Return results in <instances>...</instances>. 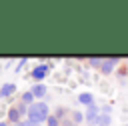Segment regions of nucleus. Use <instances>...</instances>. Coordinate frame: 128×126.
<instances>
[{"label": "nucleus", "instance_id": "nucleus-1", "mask_svg": "<svg viewBox=\"0 0 128 126\" xmlns=\"http://www.w3.org/2000/svg\"><path fill=\"white\" fill-rule=\"evenodd\" d=\"M50 116H52V114H50V110H48V104H46V102H34V104L28 108V120H30V122L40 124V122L48 120Z\"/></svg>", "mask_w": 128, "mask_h": 126}, {"label": "nucleus", "instance_id": "nucleus-2", "mask_svg": "<svg viewBox=\"0 0 128 126\" xmlns=\"http://www.w3.org/2000/svg\"><path fill=\"white\" fill-rule=\"evenodd\" d=\"M98 118H100V108H98L96 104L88 106V112H86V120H88L90 124H96V122H98Z\"/></svg>", "mask_w": 128, "mask_h": 126}, {"label": "nucleus", "instance_id": "nucleus-3", "mask_svg": "<svg viewBox=\"0 0 128 126\" xmlns=\"http://www.w3.org/2000/svg\"><path fill=\"white\" fill-rule=\"evenodd\" d=\"M48 70H50V66H48V64H40L38 68H34V70H32V78H36V80H42V78L48 74Z\"/></svg>", "mask_w": 128, "mask_h": 126}, {"label": "nucleus", "instance_id": "nucleus-4", "mask_svg": "<svg viewBox=\"0 0 128 126\" xmlns=\"http://www.w3.org/2000/svg\"><path fill=\"white\" fill-rule=\"evenodd\" d=\"M116 64H118V58H116V56H114V58H108V60H104V64H102V68H100V70H102L104 74H110V72H112V68H114Z\"/></svg>", "mask_w": 128, "mask_h": 126}, {"label": "nucleus", "instance_id": "nucleus-5", "mask_svg": "<svg viewBox=\"0 0 128 126\" xmlns=\"http://www.w3.org/2000/svg\"><path fill=\"white\" fill-rule=\"evenodd\" d=\"M30 92L34 94V98H44V96H46V86L38 82V84H34V86H32V90H30Z\"/></svg>", "mask_w": 128, "mask_h": 126}, {"label": "nucleus", "instance_id": "nucleus-6", "mask_svg": "<svg viewBox=\"0 0 128 126\" xmlns=\"http://www.w3.org/2000/svg\"><path fill=\"white\" fill-rule=\"evenodd\" d=\"M12 92H16V84H4L0 88V98H8Z\"/></svg>", "mask_w": 128, "mask_h": 126}, {"label": "nucleus", "instance_id": "nucleus-7", "mask_svg": "<svg viewBox=\"0 0 128 126\" xmlns=\"http://www.w3.org/2000/svg\"><path fill=\"white\" fill-rule=\"evenodd\" d=\"M20 118H22V116H20L18 108H16V106H12V108L8 110V120H10V122H14V124H20Z\"/></svg>", "mask_w": 128, "mask_h": 126}, {"label": "nucleus", "instance_id": "nucleus-8", "mask_svg": "<svg viewBox=\"0 0 128 126\" xmlns=\"http://www.w3.org/2000/svg\"><path fill=\"white\" fill-rule=\"evenodd\" d=\"M78 100H80L82 104H86V106H92V104H94V96H92L90 92H82V94L78 96Z\"/></svg>", "mask_w": 128, "mask_h": 126}, {"label": "nucleus", "instance_id": "nucleus-9", "mask_svg": "<svg viewBox=\"0 0 128 126\" xmlns=\"http://www.w3.org/2000/svg\"><path fill=\"white\" fill-rule=\"evenodd\" d=\"M22 102H24L26 106H32V104H34V94H32L30 90L24 92V94H22Z\"/></svg>", "mask_w": 128, "mask_h": 126}, {"label": "nucleus", "instance_id": "nucleus-10", "mask_svg": "<svg viewBox=\"0 0 128 126\" xmlns=\"http://www.w3.org/2000/svg\"><path fill=\"white\" fill-rule=\"evenodd\" d=\"M96 124H98V126H108V124H110V114H100V118H98Z\"/></svg>", "mask_w": 128, "mask_h": 126}, {"label": "nucleus", "instance_id": "nucleus-11", "mask_svg": "<svg viewBox=\"0 0 128 126\" xmlns=\"http://www.w3.org/2000/svg\"><path fill=\"white\" fill-rule=\"evenodd\" d=\"M16 108H18V112H20V116H24V114L28 116V108H30V106H26V104H24L22 100H20V102L16 104Z\"/></svg>", "mask_w": 128, "mask_h": 126}, {"label": "nucleus", "instance_id": "nucleus-12", "mask_svg": "<svg viewBox=\"0 0 128 126\" xmlns=\"http://www.w3.org/2000/svg\"><path fill=\"white\" fill-rule=\"evenodd\" d=\"M88 62H90L92 66H96V68H102V64H104L102 58H88Z\"/></svg>", "mask_w": 128, "mask_h": 126}, {"label": "nucleus", "instance_id": "nucleus-13", "mask_svg": "<svg viewBox=\"0 0 128 126\" xmlns=\"http://www.w3.org/2000/svg\"><path fill=\"white\" fill-rule=\"evenodd\" d=\"M72 120L78 124V122H82V120H86V116H82L80 112H72Z\"/></svg>", "mask_w": 128, "mask_h": 126}, {"label": "nucleus", "instance_id": "nucleus-14", "mask_svg": "<svg viewBox=\"0 0 128 126\" xmlns=\"http://www.w3.org/2000/svg\"><path fill=\"white\" fill-rule=\"evenodd\" d=\"M46 122H48V126H60V124H62V122H60V120H58L56 116H50V118H48Z\"/></svg>", "mask_w": 128, "mask_h": 126}, {"label": "nucleus", "instance_id": "nucleus-15", "mask_svg": "<svg viewBox=\"0 0 128 126\" xmlns=\"http://www.w3.org/2000/svg\"><path fill=\"white\" fill-rule=\"evenodd\" d=\"M62 126H76V122H74V120H68V118H64V120H62Z\"/></svg>", "mask_w": 128, "mask_h": 126}, {"label": "nucleus", "instance_id": "nucleus-16", "mask_svg": "<svg viewBox=\"0 0 128 126\" xmlns=\"http://www.w3.org/2000/svg\"><path fill=\"white\" fill-rule=\"evenodd\" d=\"M0 126H8V124H6V122H0Z\"/></svg>", "mask_w": 128, "mask_h": 126}, {"label": "nucleus", "instance_id": "nucleus-17", "mask_svg": "<svg viewBox=\"0 0 128 126\" xmlns=\"http://www.w3.org/2000/svg\"><path fill=\"white\" fill-rule=\"evenodd\" d=\"M14 126H24V124H22V122H20V124H14Z\"/></svg>", "mask_w": 128, "mask_h": 126}]
</instances>
